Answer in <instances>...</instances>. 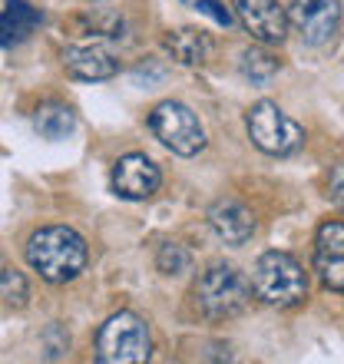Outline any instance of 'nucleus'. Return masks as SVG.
Here are the masks:
<instances>
[{
    "label": "nucleus",
    "instance_id": "nucleus-1",
    "mask_svg": "<svg viewBox=\"0 0 344 364\" xmlns=\"http://www.w3.org/2000/svg\"><path fill=\"white\" fill-rule=\"evenodd\" d=\"M27 265L50 285H67L83 275L90 249L83 235L70 225H43L27 239Z\"/></svg>",
    "mask_w": 344,
    "mask_h": 364
},
{
    "label": "nucleus",
    "instance_id": "nucleus-2",
    "mask_svg": "<svg viewBox=\"0 0 344 364\" xmlns=\"http://www.w3.org/2000/svg\"><path fill=\"white\" fill-rule=\"evenodd\" d=\"M252 301V282L235 265H209L192 285V305L205 321H232Z\"/></svg>",
    "mask_w": 344,
    "mask_h": 364
},
{
    "label": "nucleus",
    "instance_id": "nucleus-3",
    "mask_svg": "<svg viewBox=\"0 0 344 364\" xmlns=\"http://www.w3.org/2000/svg\"><path fill=\"white\" fill-rule=\"evenodd\" d=\"M252 291L262 305L295 308L308 298V275L288 252H265L252 269Z\"/></svg>",
    "mask_w": 344,
    "mask_h": 364
},
{
    "label": "nucleus",
    "instance_id": "nucleus-4",
    "mask_svg": "<svg viewBox=\"0 0 344 364\" xmlns=\"http://www.w3.org/2000/svg\"><path fill=\"white\" fill-rule=\"evenodd\" d=\"M153 358L149 325L136 311H116L96 335V361L100 364H143Z\"/></svg>",
    "mask_w": 344,
    "mask_h": 364
},
{
    "label": "nucleus",
    "instance_id": "nucleus-5",
    "mask_svg": "<svg viewBox=\"0 0 344 364\" xmlns=\"http://www.w3.org/2000/svg\"><path fill=\"white\" fill-rule=\"evenodd\" d=\"M249 139L268 156H295L305 146V129L272 100H258L245 113Z\"/></svg>",
    "mask_w": 344,
    "mask_h": 364
},
{
    "label": "nucleus",
    "instance_id": "nucleus-6",
    "mask_svg": "<svg viewBox=\"0 0 344 364\" xmlns=\"http://www.w3.org/2000/svg\"><path fill=\"white\" fill-rule=\"evenodd\" d=\"M149 129L176 156H195L205 149V129H202L199 116L186 103H176V100H163L159 106H153Z\"/></svg>",
    "mask_w": 344,
    "mask_h": 364
},
{
    "label": "nucleus",
    "instance_id": "nucleus-7",
    "mask_svg": "<svg viewBox=\"0 0 344 364\" xmlns=\"http://www.w3.org/2000/svg\"><path fill=\"white\" fill-rule=\"evenodd\" d=\"M341 17V0H291V7H288V27H295V33L308 47L335 43Z\"/></svg>",
    "mask_w": 344,
    "mask_h": 364
},
{
    "label": "nucleus",
    "instance_id": "nucleus-8",
    "mask_svg": "<svg viewBox=\"0 0 344 364\" xmlns=\"http://www.w3.org/2000/svg\"><path fill=\"white\" fill-rule=\"evenodd\" d=\"M109 182H113V192L119 199L146 202L149 196L159 192V186H163V169H159L146 153H126L116 159Z\"/></svg>",
    "mask_w": 344,
    "mask_h": 364
},
{
    "label": "nucleus",
    "instance_id": "nucleus-9",
    "mask_svg": "<svg viewBox=\"0 0 344 364\" xmlns=\"http://www.w3.org/2000/svg\"><path fill=\"white\" fill-rule=\"evenodd\" d=\"M235 14L239 23L258 40L262 47H275L285 43L288 37V10L278 0H235Z\"/></svg>",
    "mask_w": 344,
    "mask_h": 364
},
{
    "label": "nucleus",
    "instance_id": "nucleus-10",
    "mask_svg": "<svg viewBox=\"0 0 344 364\" xmlns=\"http://www.w3.org/2000/svg\"><path fill=\"white\" fill-rule=\"evenodd\" d=\"M315 275L328 291H344V222L328 219L315 235Z\"/></svg>",
    "mask_w": 344,
    "mask_h": 364
},
{
    "label": "nucleus",
    "instance_id": "nucleus-11",
    "mask_svg": "<svg viewBox=\"0 0 344 364\" xmlns=\"http://www.w3.org/2000/svg\"><path fill=\"white\" fill-rule=\"evenodd\" d=\"M63 70L73 80L100 83V80H113L119 73V60L100 43H77V47L63 50Z\"/></svg>",
    "mask_w": 344,
    "mask_h": 364
},
{
    "label": "nucleus",
    "instance_id": "nucleus-12",
    "mask_svg": "<svg viewBox=\"0 0 344 364\" xmlns=\"http://www.w3.org/2000/svg\"><path fill=\"white\" fill-rule=\"evenodd\" d=\"M209 225L215 229L222 242L229 245H245L255 235V215L249 205H242L239 199H215L209 205Z\"/></svg>",
    "mask_w": 344,
    "mask_h": 364
},
{
    "label": "nucleus",
    "instance_id": "nucleus-13",
    "mask_svg": "<svg viewBox=\"0 0 344 364\" xmlns=\"http://www.w3.org/2000/svg\"><path fill=\"white\" fill-rule=\"evenodd\" d=\"M166 50H169V57L182 67H202V63H209L212 53H215V43L205 30H195V27H182V30H169L166 33Z\"/></svg>",
    "mask_w": 344,
    "mask_h": 364
},
{
    "label": "nucleus",
    "instance_id": "nucleus-14",
    "mask_svg": "<svg viewBox=\"0 0 344 364\" xmlns=\"http://www.w3.org/2000/svg\"><path fill=\"white\" fill-rule=\"evenodd\" d=\"M40 20H43V14L37 7H30L27 0H7V10L0 14V47L23 43L40 27Z\"/></svg>",
    "mask_w": 344,
    "mask_h": 364
},
{
    "label": "nucleus",
    "instance_id": "nucleus-15",
    "mask_svg": "<svg viewBox=\"0 0 344 364\" xmlns=\"http://www.w3.org/2000/svg\"><path fill=\"white\" fill-rule=\"evenodd\" d=\"M123 30H126L123 14L103 10V7H93L70 20V33L80 40H116V37H123Z\"/></svg>",
    "mask_w": 344,
    "mask_h": 364
},
{
    "label": "nucleus",
    "instance_id": "nucleus-16",
    "mask_svg": "<svg viewBox=\"0 0 344 364\" xmlns=\"http://www.w3.org/2000/svg\"><path fill=\"white\" fill-rule=\"evenodd\" d=\"M33 126H37V133L43 136V139H67V136L77 129V113L63 103H47L37 109Z\"/></svg>",
    "mask_w": 344,
    "mask_h": 364
},
{
    "label": "nucleus",
    "instance_id": "nucleus-17",
    "mask_svg": "<svg viewBox=\"0 0 344 364\" xmlns=\"http://www.w3.org/2000/svg\"><path fill=\"white\" fill-rule=\"evenodd\" d=\"M278 70H281V63H278L268 50H262V47H249L245 53H242V77L245 80H252V83H268V80L275 77Z\"/></svg>",
    "mask_w": 344,
    "mask_h": 364
},
{
    "label": "nucleus",
    "instance_id": "nucleus-18",
    "mask_svg": "<svg viewBox=\"0 0 344 364\" xmlns=\"http://www.w3.org/2000/svg\"><path fill=\"white\" fill-rule=\"evenodd\" d=\"M0 301L7 308L30 305V285H27V278H23V272H17V269L0 272Z\"/></svg>",
    "mask_w": 344,
    "mask_h": 364
},
{
    "label": "nucleus",
    "instance_id": "nucleus-19",
    "mask_svg": "<svg viewBox=\"0 0 344 364\" xmlns=\"http://www.w3.org/2000/svg\"><path fill=\"white\" fill-rule=\"evenodd\" d=\"M156 269L163 275H186V272H192V252L186 245L169 242V245L156 252Z\"/></svg>",
    "mask_w": 344,
    "mask_h": 364
},
{
    "label": "nucleus",
    "instance_id": "nucleus-20",
    "mask_svg": "<svg viewBox=\"0 0 344 364\" xmlns=\"http://www.w3.org/2000/svg\"><path fill=\"white\" fill-rule=\"evenodd\" d=\"M325 196L331 205L344 209V163H338L331 173H328V186H325Z\"/></svg>",
    "mask_w": 344,
    "mask_h": 364
},
{
    "label": "nucleus",
    "instance_id": "nucleus-21",
    "mask_svg": "<svg viewBox=\"0 0 344 364\" xmlns=\"http://www.w3.org/2000/svg\"><path fill=\"white\" fill-rule=\"evenodd\" d=\"M195 7H199V14H209V17L215 20L219 27H232V14H229V7H222L219 0H199Z\"/></svg>",
    "mask_w": 344,
    "mask_h": 364
},
{
    "label": "nucleus",
    "instance_id": "nucleus-22",
    "mask_svg": "<svg viewBox=\"0 0 344 364\" xmlns=\"http://www.w3.org/2000/svg\"><path fill=\"white\" fill-rule=\"evenodd\" d=\"M4 269H7V262H4V255H0V272H4Z\"/></svg>",
    "mask_w": 344,
    "mask_h": 364
}]
</instances>
